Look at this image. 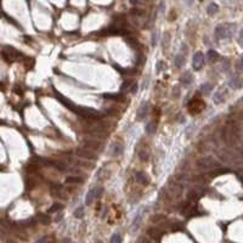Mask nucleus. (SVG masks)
Returning <instances> with one entry per match:
<instances>
[{
    "instance_id": "33",
    "label": "nucleus",
    "mask_w": 243,
    "mask_h": 243,
    "mask_svg": "<svg viewBox=\"0 0 243 243\" xmlns=\"http://www.w3.org/2000/svg\"><path fill=\"white\" fill-rule=\"evenodd\" d=\"M163 219H164L163 215H157L156 218H152V221H153V222H154V221H156V222H158V221H161V220H163Z\"/></svg>"
},
{
    "instance_id": "28",
    "label": "nucleus",
    "mask_w": 243,
    "mask_h": 243,
    "mask_svg": "<svg viewBox=\"0 0 243 243\" xmlns=\"http://www.w3.org/2000/svg\"><path fill=\"white\" fill-rule=\"evenodd\" d=\"M75 164H77V165H79V167H86V168H91V167H93V164H91V163L82 162V161H77V162H75Z\"/></svg>"
},
{
    "instance_id": "37",
    "label": "nucleus",
    "mask_w": 243,
    "mask_h": 243,
    "mask_svg": "<svg viewBox=\"0 0 243 243\" xmlns=\"http://www.w3.org/2000/svg\"><path fill=\"white\" fill-rule=\"evenodd\" d=\"M63 243H70V240H68V238H66V240H63Z\"/></svg>"
},
{
    "instance_id": "11",
    "label": "nucleus",
    "mask_w": 243,
    "mask_h": 243,
    "mask_svg": "<svg viewBox=\"0 0 243 243\" xmlns=\"http://www.w3.org/2000/svg\"><path fill=\"white\" fill-rule=\"evenodd\" d=\"M96 197V189H91L88 193H86V197H85V204L86 205H90L94 201V198Z\"/></svg>"
},
{
    "instance_id": "2",
    "label": "nucleus",
    "mask_w": 243,
    "mask_h": 243,
    "mask_svg": "<svg viewBox=\"0 0 243 243\" xmlns=\"http://www.w3.org/2000/svg\"><path fill=\"white\" fill-rule=\"evenodd\" d=\"M2 57L6 60V61H12V60H18V57H22V55L18 52V51H16L14 48H9V46H6V48H4V51H2Z\"/></svg>"
},
{
    "instance_id": "24",
    "label": "nucleus",
    "mask_w": 243,
    "mask_h": 243,
    "mask_svg": "<svg viewBox=\"0 0 243 243\" xmlns=\"http://www.w3.org/2000/svg\"><path fill=\"white\" fill-rule=\"evenodd\" d=\"M139 157H140V159L142 161V162H145L147 161V158H148V153L146 152V149H141V151H139Z\"/></svg>"
},
{
    "instance_id": "38",
    "label": "nucleus",
    "mask_w": 243,
    "mask_h": 243,
    "mask_svg": "<svg viewBox=\"0 0 243 243\" xmlns=\"http://www.w3.org/2000/svg\"><path fill=\"white\" fill-rule=\"evenodd\" d=\"M241 68H243V58L241 60Z\"/></svg>"
},
{
    "instance_id": "29",
    "label": "nucleus",
    "mask_w": 243,
    "mask_h": 243,
    "mask_svg": "<svg viewBox=\"0 0 243 243\" xmlns=\"http://www.w3.org/2000/svg\"><path fill=\"white\" fill-rule=\"evenodd\" d=\"M214 98H215V102H221L222 100H224V94L221 93V91H218V93H215V95H214Z\"/></svg>"
},
{
    "instance_id": "30",
    "label": "nucleus",
    "mask_w": 243,
    "mask_h": 243,
    "mask_svg": "<svg viewBox=\"0 0 243 243\" xmlns=\"http://www.w3.org/2000/svg\"><path fill=\"white\" fill-rule=\"evenodd\" d=\"M39 220H40L42 224H45V225L50 222V218H49L48 215H40V217H39Z\"/></svg>"
},
{
    "instance_id": "6",
    "label": "nucleus",
    "mask_w": 243,
    "mask_h": 243,
    "mask_svg": "<svg viewBox=\"0 0 243 243\" xmlns=\"http://www.w3.org/2000/svg\"><path fill=\"white\" fill-rule=\"evenodd\" d=\"M204 63V57H203V54L201 51H197L193 55V68L194 71H198L201 70V67L203 66Z\"/></svg>"
},
{
    "instance_id": "34",
    "label": "nucleus",
    "mask_w": 243,
    "mask_h": 243,
    "mask_svg": "<svg viewBox=\"0 0 243 243\" xmlns=\"http://www.w3.org/2000/svg\"><path fill=\"white\" fill-rule=\"evenodd\" d=\"M35 243H48V237H46V236H44V237L39 238Z\"/></svg>"
},
{
    "instance_id": "14",
    "label": "nucleus",
    "mask_w": 243,
    "mask_h": 243,
    "mask_svg": "<svg viewBox=\"0 0 243 243\" xmlns=\"http://www.w3.org/2000/svg\"><path fill=\"white\" fill-rule=\"evenodd\" d=\"M241 85H242V80H241V78H238V77H233V78L230 80V86L233 88V89H237V88H240Z\"/></svg>"
},
{
    "instance_id": "25",
    "label": "nucleus",
    "mask_w": 243,
    "mask_h": 243,
    "mask_svg": "<svg viewBox=\"0 0 243 243\" xmlns=\"http://www.w3.org/2000/svg\"><path fill=\"white\" fill-rule=\"evenodd\" d=\"M105 97H106V98H113V100H116V101H121V100L124 98L121 94H113V95L110 94V95H105Z\"/></svg>"
},
{
    "instance_id": "15",
    "label": "nucleus",
    "mask_w": 243,
    "mask_h": 243,
    "mask_svg": "<svg viewBox=\"0 0 243 243\" xmlns=\"http://www.w3.org/2000/svg\"><path fill=\"white\" fill-rule=\"evenodd\" d=\"M184 62H185V57H184L181 54H179V55H176V56H175L174 63H175V66H176L177 68H180V67L184 65Z\"/></svg>"
},
{
    "instance_id": "39",
    "label": "nucleus",
    "mask_w": 243,
    "mask_h": 243,
    "mask_svg": "<svg viewBox=\"0 0 243 243\" xmlns=\"http://www.w3.org/2000/svg\"><path fill=\"white\" fill-rule=\"evenodd\" d=\"M95 243H102V242H100V241H97V242H95Z\"/></svg>"
},
{
    "instance_id": "19",
    "label": "nucleus",
    "mask_w": 243,
    "mask_h": 243,
    "mask_svg": "<svg viewBox=\"0 0 243 243\" xmlns=\"http://www.w3.org/2000/svg\"><path fill=\"white\" fill-rule=\"evenodd\" d=\"M207 57H208V60H210V61H215V60H218L219 58V54L215 51V50H209L208 54H207Z\"/></svg>"
},
{
    "instance_id": "27",
    "label": "nucleus",
    "mask_w": 243,
    "mask_h": 243,
    "mask_svg": "<svg viewBox=\"0 0 243 243\" xmlns=\"http://www.w3.org/2000/svg\"><path fill=\"white\" fill-rule=\"evenodd\" d=\"M74 217L75 218H83L84 217V210H83V208L82 207H79L78 209H75V212H74Z\"/></svg>"
},
{
    "instance_id": "26",
    "label": "nucleus",
    "mask_w": 243,
    "mask_h": 243,
    "mask_svg": "<svg viewBox=\"0 0 243 243\" xmlns=\"http://www.w3.org/2000/svg\"><path fill=\"white\" fill-rule=\"evenodd\" d=\"M111 243H121V236L119 233H114L111 238Z\"/></svg>"
},
{
    "instance_id": "18",
    "label": "nucleus",
    "mask_w": 243,
    "mask_h": 243,
    "mask_svg": "<svg viewBox=\"0 0 243 243\" xmlns=\"http://www.w3.org/2000/svg\"><path fill=\"white\" fill-rule=\"evenodd\" d=\"M192 74L190 72H185V74L182 75V78H181V80H182V83L184 84H186V85H189V84H191V82H192Z\"/></svg>"
},
{
    "instance_id": "35",
    "label": "nucleus",
    "mask_w": 243,
    "mask_h": 243,
    "mask_svg": "<svg viewBox=\"0 0 243 243\" xmlns=\"http://www.w3.org/2000/svg\"><path fill=\"white\" fill-rule=\"evenodd\" d=\"M102 192H103V190H102L101 187L96 189V198H100V197H101V194H102Z\"/></svg>"
},
{
    "instance_id": "8",
    "label": "nucleus",
    "mask_w": 243,
    "mask_h": 243,
    "mask_svg": "<svg viewBox=\"0 0 243 243\" xmlns=\"http://www.w3.org/2000/svg\"><path fill=\"white\" fill-rule=\"evenodd\" d=\"M147 106H148L147 102H142L141 106L139 107V110L136 112V117H137L139 121H142L146 117V114H147Z\"/></svg>"
},
{
    "instance_id": "21",
    "label": "nucleus",
    "mask_w": 243,
    "mask_h": 243,
    "mask_svg": "<svg viewBox=\"0 0 243 243\" xmlns=\"http://www.w3.org/2000/svg\"><path fill=\"white\" fill-rule=\"evenodd\" d=\"M148 235H149L151 237H153V238H158L162 233H161V231H159L158 229H151V230L148 231Z\"/></svg>"
},
{
    "instance_id": "17",
    "label": "nucleus",
    "mask_w": 243,
    "mask_h": 243,
    "mask_svg": "<svg viewBox=\"0 0 243 243\" xmlns=\"http://www.w3.org/2000/svg\"><path fill=\"white\" fill-rule=\"evenodd\" d=\"M123 153V145L119 142H116L113 146V156H121Z\"/></svg>"
},
{
    "instance_id": "16",
    "label": "nucleus",
    "mask_w": 243,
    "mask_h": 243,
    "mask_svg": "<svg viewBox=\"0 0 243 243\" xmlns=\"http://www.w3.org/2000/svg\"><path fill=\"white\" fill-rule=\"evenodd\" d=\"M218 11H219V6L217 5V4H214V2H212V4L208 6V9H207V12H208V15H210V16L215 15Z\"/></svg>"
},
{
    "instance_id": "1",
    "label": "nucleus",
    "mask_w": 243,
    "mask_h": 243,
    "mask_svg": "<svg viewBox=\"0 0 243 243\" xmlns=\"http://www.w3.org/2000/svg\"><path fill=\"white\" fill-rule=\"evenodd\" d=\"M218 162L212 158V157H203V158H199L197 161V167L199 169H212V168H219Z\"/></svg>"
},
{
    "instance_id": "9",
    "label": "nucleus",
    "mask_w": 243,
    "mask_h": 243,
    "mask_svg": "<svg viewBox=\"0 0 243 243\" xmlns=\"http://www.w3.org/2000/svg\"><path fill=\"white\" fill-rule=\"evenodd\" d=\"M136 181L141 185H148L149 184V180H148V176L146 175L144 171H137L136 173Z\"/></svg>"
},
{
    "instance_id": "20",
    "label": "nucleus",
    "mask_w": 243,
    "mask_h": 243,
    "mask_svg": "<svg viewBox=\"0 0 243 243\" xmlns=\"http://www.w3.org/2000/svg\"><path fill=\"white\" fill-rule=\"evenodd\" d=\"M156 131V124L153 121H149L147 125H146V133L147 134H153Z\"/></svg>"
},
{
    "instance_id": "36",
    "label": "nucleus",
    "mask_w": 243,
    "mask_h": 243,
    "mask_svg": "<svg viewBox=\"0 0 243 243\" xmlns=\"http://www.w3.org/2000/svg\"><path fill=\"white\" fill-rule=\"evenodd\" d=\"M136 89H137V86H136V84H133V86H131V88H130L129 90H130V91H131V93L134 94V93L136 91Z\"/></svg>"
},
{
    "instance_id": "13",
    "label": "nucleus",
    "mask_w": 243,
    "mask_h": 243,
    "mask_svg": "<svg viewBox=\"0 0 243 243\" xmlns=\"http://www.w3.org/2000/svg\"><path fill=\"white\" fill-rule=\"evenodd\" d=\"M144 212H145V209H141L137 214H136V217L134 219V221H133V227L135 229H137L139 227V224H140V221H141V219H142V215H144Z\"/></svg>"
},
{
    "instance_id": "22",
    "label": "nucleus",
    "mask_w": 243,
    "mask_h": 243,
    "mask_svg": "<svg viewBox=\"0 0 243 243\" xmlns=\"http://www.w3.org/2000/svg\"><path fill=\"white\" fill-rule=\"evenodd\" d=\"M187 199H189V202H193V201H197L198 199V193L196 192V191H191V192H189L187 194Z\"/></svg>"
},
{
    "instance_id": "5",
    "label": "nucleus",
    "mask_w": 243,
    "mask_h": 243,
    "mask_svg": "<svg viewBox=\"0 0 243 243\" xmlns=\"http://www.w3.org/2000/svg\"><path fill=\"white\" fill-rule=\"evenodd\" d=\"M75 154L83 159H95V154L88 148H78L75 149Z\"/></svg>"
},
{
    "instance_id": "31",
    "label": "nucleus",
    "mask_w": 243,
    "mask_h": 243,
    "mask_svg": "<svg viewBox=\"0 0 243 243\" xmlns=\"http://www.w3.org/2000/svg\"><path fill=\"white\" fill-rule=\"evenodd\" d=\"M164 67H165V65H164V62H163V61H158V62H157V65H156V68H157V71H158V72H161Z\"/></svg>"
},
{
    "instance_id": "12",
    "label": "nucleus",
    "mask_w": 243,
    "mask_h": 243,
    "mask_svg": "<svg viewBox=\"0 0 243 243\" xmlns=\"http://www.w3.org/2000/svg\"><path fill=\"white\" fill-rule=\"evenodd\" d=\"M66 182L67 184H83L84 182V179L80 177V176H70L66 179Z\"/></svg>"
},
{
    "instance_id": "10",
    "label": "nucleus",
    "mask_w": 243,
    "mask_h": 243,
    "mask_svg": "<svg viewBox=\"0 0 243 243\" xmlns=\"http://www.w3.org/2000/svg\"><path fill=\"white\" fill-rule=\"evenodd\" d=\"M57 98H58V100H60V101H61V102H62V103H63L66 107H68L71 111H73V112H77V111H78V108L75 107V105H74V103H72L70 100H67V98L62 97L61 95H57Z\"/></svg>"
},
{
    "instance_id": "23",
    "label": "nucleus",
    "mask_w": 243,
    "mask_h": 243,
    "mask_svg": "<svg viewBox=\"0 0 243 243\" xmlns=\"http://www.w3.org/2000/svg\"><path fill=\"white\" fill-rule=\"evenodd\" d=\"M201 89H202V91H203V93L208 94V93L213 89V85H212L210 83H205V84H203V85H202V88H201Z\"/></svg>"
},
{
    "instance_id": "4",
    "label": "nucleus",
    "mask_w": 243,
    "mask_h": 243,
    "mask_svg": "<svg viewBox=\"0 0 243 243\" xmlns=\"http://www.w3.org/2000/svg\"><path fill=\"white\" fill-rule=\"evenodd\" d=\"M231 37V30L229 29V26H219L215 29V38L220 40V39H225Z\"/></svg>"
},
{
    "instance_id": "3",
    "label": "nucleus",
    "mask_w": 243,
    "mask_h": 243,
    "mask_svg": "<svg viewBox=\"0 0 243 243\" xmlns=\"http://www.w3.org/2000/svg\"><path fill=\"white\" fill-rule=\"evenodd\" d=\"M204 102L202 101V100H199V98H196V100H192L190 103H189V111H190V113L191 114H197V113H199L203 108H204Z\"/></svg>"
},
{
    "instance_id": "7",
    "label": "nucleus",
    "mask_w": 243,
    "mask_h": 243,
    "mask_svg": "<svg viewBox=\"0 0 243 243\" xmlns=\"http://www.w3.org/2000/svg\"><path fill=\"white\" fill-rule=\"evenodd\" d=\"M84 146H85V148H88V149H94V151H97V149H100L101 147H102V144L101 142H98L97 140H88V141H85L84 142Z\"/></svg>"
},
{
    "instance_id": "32",
    "label": "nucleus",
    "mask_w": 243,
    "mask_h": 243,
    "mask_svg": "<svg viewBox=\"0 0 243 243\" xmlns=\"http://www.w3.org/2000/svg\"><path fill=\"white\" fill-rule=\"evenodd\" d=\"M61 207H62L61 204H57V203H56V204H54V205H52V208H50V209H49V213H54V212H56V210L61 209Z\"/></svg>"
}]
</instances>
